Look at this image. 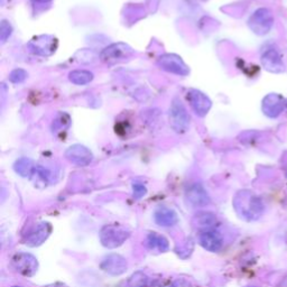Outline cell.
I'll return each mask as SVG.
<instances>
[{
  "label": "cell",
  "instance_id": "obj_18",
  "mask_svg": "<svg viewBox=\"0 0 287 287\" xmlns=\"http://www.w3.org/2000/svg\"><path fill=\"white\" fill-rule=\"evenodd\" d=\"M15 171H16L23 177H31L33 174H35L36 166L34 165L33 160L29 158H21L18 159L14 165Z\"/></svg>",
  "mask_w": 287,
  "mask_h": 287
},
{
  "label": "cell",
  "instance_id": "obj_12",
  "mask_svg": "<svg viewBox=\"0 0 287 287\" xmlns=\"http://www.w3.org/2000/svg\"><path fill=\"white\" fill-rule=\"evenodd\" d=\"M101 268L110 275H120L127 269V261L119 255H109L102 260Z\"/></svg>",
  "mask_w": 287,
  "mask_h": 287
},
{
  "label": "cell",
  "instance_id": "obj_2",
  "mask_svg": "<svg viewBox=\"0 0 287 287\" xmlns=\"http://www.w3.org/2000/svg\"><path fill=\"white\" fill-rule=\"evenodd\" d=\"M134 55V50L126 43H114L100 53V60L106 64L114 65L129 60Z\"/></svg>",
  "mask_w": 287,
  "mask_h": 287
},
{
  "label": "cell",
  "instance_id": "obj_3",
  "mask_svg": "<svg viewBox=\"0 0 287 287\" xmlns=\"http://www.w3.org/2000/svg\"><path fill=\"white\" fill-rule=\"evenodd\" d=\"M274 26V16L268 8H259L248 19L249 27L256 35H266Z\"/></svg>",
  "mask_w": 287,
  "mask_h": 287
},
{
  "label": "cell",
  "instance_id": "obj_13",
  "mask_svg": "<svg viewBox=\"0 0 287 287\" xmlns=\"http://www.w3.org/2000/svg\"><path fill=\"white\" fill-rule=\"evenodd\" d=\"M13 265L16 270L26 276H32L37 269V261L32 255L19 254L14 257Z\"/></svg>",
  "mask_w": 287,
  "mask_h": 287
},
{
  "label": "cell",
  "instance_id": "obj_10",
  "mask_svg": "<svg viewBox=\"0 0 287 287\" xmlns=\"http://www.w3.org/2000/svg\"><path fill=\"white\" fill-rule=\"evenodd\" d=\"M285 108V100L283 97L277 93L267 94L262 100L261 109L268 118H277Z\"/></svg>",
  "mask_w": 287,
  "mask_h": 287
},
{
  "label": "cell",
  "instance_id": "obj_24",
  "mask_svg": "<svg viewBox=\"0 0 287 287\" xmlns=\"http://www.w3.org/2000/svg\"><path fill=\"white\" fill-rule=\"evenodd\" d=\"M148 283V277L143 273L135 274L129 281V287H146Z\"/></svg>",
  "mask_w": 287,
  "mask_h": 287
},
{
  "label": "cell",
  "instance_id": "obj_14",
  "mask_svg": "<svg viewBox=\"0 0 287 287\" xmlns=\"http://www.w3.org/2000/svg\"><path fill=\"white\" fill-rule=\"evenodd\" d=\"M187 201L193 207H207L210 203V197L201 184H193L186 191Z\"/></svg>",
  "mask_w": 287,
  "mask_h": 287
},
{
  "label": "cell",
  "instance_id": "obj_9",
  "mask_svg": "<svg viewBox=\"0 0 287 287\" xmlns=\"http://www.w3.org/2000/svg\"><path fill=\"white\" fill-rule=\"evenodd\" d=\"M65 157L70 160L71 163L77 165V166H87L93 159L91 150L86 148L85 146L75 144L66 149Z\"/></svg>",
  "mask_w": 287,
  "mask_h": 287
},
{
  "label": "cell",
  "instance_id": "obj_27",
  "mask_svg": "<svg viewBox=\"0 0 287 287\" xmlns=\"http://www.w3.org/2000/svg\"><path fill=\"white\" fill-rule=\"evenodd\" d=\"M173 287H189V285L184 280H177L176 283L173 285Z\"/></svg>",
  "mask_w": 287,
  "mask_h": 287
},
{
  "label": "cell",
  "instance_id": "obj_19",
  "mask_svg": "<svg viewBox=\"0 0 287 287\" xmlns=\"http://www.w3.org/2000/svg\"><path fill=\"white\" fill-rule=\"evenodd\" d=\"M93 73L87 70H74L69 73V80L75 85L89 84L93 80Z\"/></svg>",
  "mask_w": 287,
  "mask_h": 287
},
{
  "label": "cell",
  "instance_id": "obj_6",
  "mask_svg": "<svg viewBox=\"0 0 287 287\" xmlns=\"http://www.w3.org/2000/svg\"><path fill=\"white\" fill-rule=\"evenodd\" d=\"M156 63L160 69L175 75L186 76L189 73L188 66L184 63L182 57L176 54H164L157 58Z\"/></svg>",
  "mask_w": 287,
  "mask_h": 287
},
{
  "label": "cell",
  "instance_id": "obj_16",
  "mask_svg": "<svg viewBox=\"0 0 287 287\" xmlns=\"http://www.w3.org/2000/svg\"><path fill=\"white\" fill-rule=\"evenodd\" d=\"M154 219L158 226L171 227L177 222V215L171 209L160 207L155 211Z\"/></svg>",
  "mask_w": 287,
  "mask_h": 287
},
{
  "label": "cell",
  "instance_id": "obj_25",
  "mask_svg": "<svg viewBox=\"0 0 287 287\" xmlns=\"http://www.w3.org/2000/svg\"><path fill=\"white\" fill-rule=\"evenodd\" d=\"M13 33V27L9 22L7 21H3L2 22V26H0V40H2V43H6L9 37H11Z\"/></svg>",
  "mask_w": 287,
  "mask_h": 287
},
{
  "label": "cell",
  "instance_id": "obj_7",
  "mask_svg": "<svg viewBox=\"0 0 287 287\" xmlns=\"http://www.w3.org/2000/svg\"><path fill=\"white\" fill-rule=\"evenodd\" d=\"M186 99L192 110L199 117H206L212 107V101L203 92L189 89L186 93Z\"/></svg>",
  "mask_w": 287,
  "mask_h": 287
},
{
  "label": "cell",
  "instance_id": "obj_8",
  "mask_svg": "<svg viewBox=\"0 0 287 287\" xmlns=\"http://www.w3.org/2000/svg\"><path fill=\"white\" fill-rule=\"evenodd\" d=\"M29 51L36 55L50 56L56 51L57 40L50 35L37 36L28 43Z\"/></svg>",
  "mask_w": 287,
  "mask_h": 287
},
{
  "label": "cell",
  "instance_id": "obj_5",
  "mask_svg": "<svg viewBox=\"0 0 287 287\" xmlns=\"http://www.w3.org/2000/svg\"><path fill=\"white\" fill-rule=\"evenodd\" d=\"M129 231L120 226H106L100 233V240L102 245L108 248H116L123 245L129 237Z\"/></svg>",
  "mask_w": 287,
  "mask_h": 287
},
{
  "label": "cell",
  "instance_id": "obj_28",
  "mask_svg": "<svg viewBox=\"0 0 287 287\" xmlns=\"http://www.w3.org/2000/svg\"><path fill=\"white\" fill-rule=\"evenodd\" d=\"M32 2H34V3H48V2H51V0H32Z\"/></svg>",
  "mask_w": 287,
  "mask_h": 287
},
{
  "label": "cell",
  "instance_id": "obj_22",
  "mask_svg": "<svg viewBox=\"0 0 287 287\" xmlns=\"http://www.w3.org/2000/svg\"><path fill=\"white\" fill-rule=\"evenodd\" d=\"M70 125V117L66 114H61L57 116V118L53 123V131H62L65 130Z\"/></svg>",
  "mask_w": 287,
  "mask_h": 287
},
{
  "label": "cell",
  "instance_id": "obj_17",
  "mask_svg": "<svg viewBox=\"0 0 287 287\" xmlns=\"http://www.w3.org/2000/svg\"><path fill=\"white\" fill-rule=\"evenodd\" d=\"M51 232V226L48 223H41L37 227V229L31 233V236L27 238L26 244L29 246H38L43 244V241L46 239Z\"/></svg>",
  "mask_w": 287,
  "mask_h": 287
},
{
  "label": "cell",
  "instance_id": "obj_21",
  "mask_svg": "<svg viewBox=\"0 0 287 287\" xmlns=\"http://www.w3.org/2000/svg\"><path fill=\"white\" fill-rule=\"evenodd\" d=\"M217 218L215 215L209 212H202L199 213L196 216V218L193 219L194 226L198 228H210L213 225H216Z\"/></svg>",
  "mask_w": 287,
  "mask_h": 287
},
{
  "label": "cell",
  "instance_id": "obj_29",
  "mask_svg": "<svg viewBox=\"0 0 287 287\" xmlns=\"http://www.w3.org/2000/svg\"><path fill=\"white\" fill-rule=\"evenodd\" d=\"M51 287H64V286H51Z\"/></svg>",
  "mask_w": 287,
  "mask_h": 287
},
{
  "label": "cell",
  "instance_id": "obj_11",
  "mask_svg": "<svg viewBox=\"0 0 287 287\" xmlns=\"http://www.w3.org/2000/svg\"><path fill=\"white\" fill-rule=\"evenodd\" d=\"M261 65L265 67V70L271 73H281L285 71V65L283 63V60L279 56L278 52L274 48L266 51L264 54L261 55L260 58Z\"/></svg>",
  "mask_w": 287,
  "mask_h": 287
},
{
  "label": "cell",
  "instance_id": "obj_30",
  "mask_svg": "<svg viewBox=\"0 0 287 287\" xmlns=\"http://www.w3.org/2000/svg\"><path fill=\"white\" fill-rule=\"evenodd\" d=\"M15 287H19V286H15Z\"/></svg>",
  "mask_w": 287,
  "mask_h": 287
},
{
  "label": "cell",
  "instance_id": "obj_26",
  "mask_svg": "<svg viewBox=\"0 0 287 287\" xmlns=\"http://www.w3.org/2000/svg\"><path fill=\"white\" fill-rule=\"evenodd\" d=\"M133 187H134V197L136 199H140V198L145 196L146 192H147V189H146V187L143 185V184H140V183L134 184Z\"/></svg>",
  "mask_w": 287,
  "mask_h": 287
},
{
  "label": "cell",
  "instance_id": "obj_20",
  "mask_svg": "<svg viewBox=\"0 0 287 287\" xmlns=\"http://www.w3.org/2000/svg\"><path fill=\"white\" fill-rule=\"evenodd\" d=\"M147 246L152 250L164 252L168 249V241L165 237L158 235L156 232H152L147 236Z\"/></svg>",
  "mask_w": 287,
  "mask_h": 287
},
{
  "label": "cell",
  "instance_id": "obj_23",
  "mask_svg": "<svg viewBox=\"0 0 287 287\" xmlns=\"http://www.w3.org/2000/svg\"><path fill=\"white\" fill-rule=\"evenodd\" d=\"M27 72L23 69H15L11 72V74H9V80L11 82L15 84H18V83H22V82L25 81L27 79Z\"/></svg>",
  "mask_w": 287,
  "mask_h": 287
},
{
  "label": "cell",
  "instance_id": "obj_1",
  "mask_svg": "<svg viewBox=\"0 0 287 287\" xmlns=\"http://www.w3.org/2000/svg\"><path fill=\"white\" fill-rule=\"evenodd\" d=\"M169 125L177 134L186 133L189 128V115L182 101L178 98H174L168 114Z\"/></svg>",
  "mask_w": 287,
  "mask_h": 287
},
{
  "label": "cell",
  "instance_id": "obj_4",
  "mask_svg": "<svg viewBox=\"0 0 287 287\" xmlns=\"http://www.w3.org/2000/svg\"><path fill=\"white\" fill-rule=\"evenodd\" d=\"M236 209L242 216L258 217L262 210V204L257 197L252 196L250 192H240L235 200Z\"/></svg>",
  "mask_w": 287,
  "mask_h": 287
},
{
  "label": "cell",
  "instance_id": "obj_15",
  "mask_svg": "<svg viewBox=\"0 0 287 287\" xmlns=\"http://www.w3.org/2000/svg\"><path fill=\"white\" fill-rule=\"evenodd\" d=\"M199 241L204 249L212 252L220 250L223 245V239L220 233L212 230L203 231L199 237Z\"/></svg>",
  "mask_w": 287,
  "mask_h": 287
}]
</instances>
